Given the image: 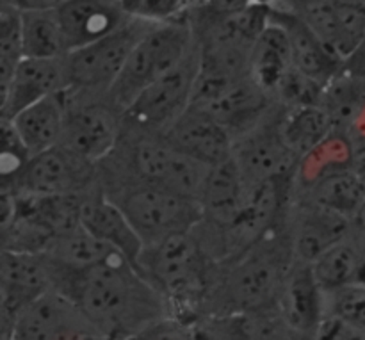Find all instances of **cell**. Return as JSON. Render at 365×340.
<instances>
[{"label": "cell", "mask_w": 365, "mask_h": 340, "mask_svg": "<svg viewBox=\"0 0 365 340\" xmlns=\"http://www.w3.org/2000/svg\"><path fill=\"white\" fill-rule=\"evenodd\" d=\"M46 262L52 291L70 299L110 340H125L173 316L166 298L123 255L88 269L61 267L48 259Z\"/></svg>", "instance_id": "6da1fadb"}, {"label": "cell", "mask_w": 365, "mask_h": 340, "mask_svg": "<svg viewBox=\"0 0 365 340\" xmlns=\"http://www.w3.org/2000/svg\"><path fill=\"white\" fill-rule=\"evenodd\" d=\"M292 262L294 255L285 223L221 264L200 317L274 314Z\"/></svg>", "instance_id": "7a4b0ae2"}, {"label": "cell", "mask_w": 365, "mask_h": 340, "mask_svg": "<svg viewBox=\"0 0 365 340\" xmlns=\"http://www.w3.org/2000/svg\"><path fill=\"white\" fill-rule=\"evenodd\" d=\"M198 227L145 246L138 260V269L166 298L173 316L189 323L202 316L221 266Z\"/></svg>", "instance_id": "3957f363"}, {"label": "cell", "mask_w": 365, "mask_h": 340, "mask_svg": "<svg viewBox=\"0 0 365 340\" xmlns=\"http://www.w3.org/2000/svg\"><path fill=\"white\" fill-rule=\"evenodd\" d=\"M100 185L123 210L145 246L187 234L203 221L202 205L196 200L127 175L100 171Z\"/></svg>", "instance_id": "277c9868"}, {"label": "cell", "mask_w": 365, "mask_h": 340, "mask_svg": "<svg viewBox=\"0 0 365 340\" xmlns=\"http://www.w3.org/2000/svg\"><path fill=\"white\" fill-rule=\"evenodd\" d=\"M210 168L185 155L164 138H143L123 134L110 157L100 164V171L127 175L135 180L168 189L200 203L203 184Z\"/></svg>", "instance_id": "5b68a950"}, {"label": "cell", "mask_w": 365, "mask_h": 340, "mask_svg": "<svg viewBox=\"0 0 365 340\" xmlns=\"http://www.w3.org/2000/svg\"><path fill=\"white\" fill-rule=\"evenodd\" d=\"M196 39L187 16L157 21L135 45L109 98L125 113L146 88L170 73L195 48Z\"/></svg>", "instance_id": "8992f818"}, {"label": "cell", "mask_w": 365, "mask_h": 340, "mask_svg": "<svg viewBox=\"0 0 365 340\" xmlns=\"http://www.w3.org/2000/svg\"><path fill=\"white\" fill-rule=\"evenodd\" d=\"M200 73L198 45L175 70L146 88L123 113V134L163 138L191 107Z\"/></svg>", "instance_id": "52a82bcc"}, {"label": "cell", "mask_w": 365, "mask_h": 340, "mask_svg": "<svg viewBox=\"0 0 365 340\" xmlns=\"http://www.w3.org/2000/svg\"><path fill=\"white\" fill-rule=\"evenodd\" d=\"M153 24L157 21L134 16L106 38L68 53V89L81 95H109L132 50Z\"/></svg>", "instance_id": "ba28073f"}, {"label": "cell", "mask_w": 365, "mask_h": 340, "mask_svg": "<svg viewBox=\"0 0 365 340\" xmlns=\"http://www.w3.org/2000/svg\"><path fill=\"white\" fill-rule=\"evenodd\" d=\"M66 95V120L59 145L95 164L114 153L123 138V110L109 95Z\"/></svg>", "instance_id": "9c48e42d"}, {"label": "cell", "mask_w": 365, "mask_h": 340, "mask_svg": "<svg viewBox=\"0 0 365 340\" xmlns=\"http://www.w3.org/2000/svg\"><path fill=\"white\" fill-rule=\"evenodd\" d=\"M98 184L100 164L57 145L32 155L18 184L9 191L27 196L84 195Z\"/></svg>", "instance_id": "30bf717a"}, {"label": "cell", "mask_w": 365, "mask_h": 340, "mask_svg": "<svg viewBox=\"0 0 365 340\" xmlns=\"http://www.w3.org/2000/svg\"><path fill=\"white\" fill-rule=\"evenodd\" d=\"M278 118L280 105L277 103L266 120L234 141L232 159L250 189L274 178L296 175L299 160L285 146L278 128Z\"/></svg>", "instance_id": "8fae6325"}, {"label": "cell", "mask_w": 365, "mask_h": 340, "mask_svg": "<svg viewBox=\"0 0 365 340\" xmlns=\"http://www.w3.org/2000/svg\"><path fill=\"white\" fill-rule=\"evenodd\" d=\"M2 340H110L70 299L46 292L16 319Z\"/></svg>", "instance_id": "7c38bea8"}, {"label": "cell", "mask_w": 365, "mask_h": 340, "mask_svg": "<svg viewBox=\"0 0 365 340\" xmlns=\"http://www.w3.org/2000/svg\"><path fill=\"white\" fill-rule=\"evenodd\" d=\"M52 291L48 262L43 255L2 252L0 259V309L2 335L34 302Z\"/></svg>", "instance_id": "4fadbf2b"}, {"label": "cell", "mask_w": 365, "mask_h": 340, "mask_svg": "<svg viewBox=\"0 0 365 340\" xmlns=\"http://www.w3.org/2000/svg\"><path fill=\"white\" fill-rule=\"evenodd\" d=\"M287 228L294 260L312 266L328 249L355 235L359 225L328 210L292 200Z\"/></svg>", "instance_id": "5bb4252c"}, {"label": "cell", "mask_w": 365, "mask_h": 340, "mask_svg": "<svg viewBox=\"0 0 365 340\" xmlns=\"http://www.w3.org/2000/svg\"><path fill=\"white\" fill-rule=\"evenodd\" d=\"M68 82L66 57L59 59H38L25 57L18 64L13 78L2 88L0 114L4 120H11L43 98L66 91Z\"/></svg>", "instance_id": "9a60e30c"}, {"label": "cell", "mask_w": 365, "mask_h": 340, "mask_svg": "<svg viewBox=\"0 0 365 340\" xmlns=\"http://www.w3.org/2000/svg\"><path fill=\"white\" fill-rule=\"evenodd\" d=\"M298 16L307 21L339 59L346 61L365 46V4L362 0H330L303 11Z\"/></svg>", "instance_id": "2e32d148"}, {"label": "cell", "mask_w": 365, "mask_h": 340, "mask_svg": "<svg viewBox=\"0 0 365 340\" xmlns=\"http://www.w3.org/2000/svg\"><path fill=\"white\" fill-rule=\"evenodd\" d=\"M168 143L207 168L225 163L234 152V135L209 113L189 107L163 135Z\"/></svg>", "instance_id": "e0dca14e"}, {"label": "cell", "mask_w": 365, "mask_h": 340, "mask_svg": "<svg viewBox=\"0 0 365 340\" xmlns=\"http://www.w3.org/2000/svg\"><path fill=\"white\" fill-rule=\"evenodd\" d=\"M56 11L68 53L106 38L134 18L116 0H66Z\"/></svg>", "instance_id": "ac0fdd59"}, {"label": "cell", "mask_w": 365, "mask_h": 340, "mask_svg": "<svg viewBox=\"0 0 365 340\" xmlns=\"http://www.w3.org/2000/svg\"><path fill=\"white\" fill-rule=\"evenodd\" d=\"M81 220L86 232L109 244L134 266H138L145 244L123 210L103 192L100 184L82 195Z\"/></svg>", "instance_id": "d6986e66"}, {"label": "cell", "mask_w": 365, "mask_h": 340, "mask_svg": "<svg viewBox=\"0 0 365 340\" xmlns=\"http://www.w3.org/2000/svg\"><path fill=\"white\" fill-rule=\"evenodd\" d=\"M277 314L296 331L316 340L324 317V291L310 264L292 262L278 296Z\"/></svg>", "instance_id": "ffe728a7"}, {"label": "cell", "mask_w": 365, "mask_h": 340, "mask_svg": "<svg viewBox=\"0 0 365 340\" xmlns=\"http://www.w3.org/2000/svg\"><path fill=\"white\" fill-rule=\"evenodd\" d=\"M269 20L280 25L287 34L292 64H294L296 70L323 86H327L339 73L344 61L339 59L317 38L316 32L307 25V21L302 16L291 13V11L280 9V7H271Z\"/></svg>", "instance_id": "44dd1931"}, {"label": "cell", "mask_w": 365, "mask_h": 340, "mask_svg": "<svg viewBox=\"0 0 365 340\" xmlns=\"http://www.w3.org/2000/svg\"><path fill=\"white\" fill-rule=\"evenodd\" d=\"M294 202L346 217L359 225L365 212V182L353 168L331 171L319 180L294 189Z\"/></svg>", "instance_id": "7402d4cb"}, {"label": "cell", "mask_w": 365, "mask_h": 340, "mask_svg": "<svg viewBox=\"0 0 365 340\" xmlns=\"http://www.w3.org/2000/svg\"><path fill=\"white\" fill-rule=\"evenodd\" d=\"M64 120H66V95L63 91L32 103L9 121L32 155H38L59 145L63 138Z\"/></svg>", "instance_id": "603a6c76"}, {"label": "cell", "mask_w": 365, "mask_h": 340, "mask_svg": "<svg viewBox=\"0 0 365 340\" xmlns=\"http://www.w3.org/2000/svg\"><path fill=\"white\" fill-rule=\"evenodd\" d=\"M292 68L294 64L287 34L280 25L269 20V25L253 43L250 53V77L273 98L280 82Z\"/></svg>", "instance_id": "cb8c5ba5"}, {"label": "cell", "mask_w": 365, "mask_h": 340, "mask_svg": "<svg viewBox=\"0 0 365 340\" xmlns=\"http://www.w3.org/2000/svg\"><path fill=\"white\" fill-rule=\"evenodd\" d=\"M278 128L285 146L298 160L312 153L334 132H337L334 120L321 105H303L292 109L280 107Z\"/></svg>", "instance_id": "d4e9b609"}, {"label": "cell", "mask_w": 365, "mask_h": 340, "mask_svg": "<svg viewBox=\"0 0 365 340\" xmlns=\"http://www.w3.org/2000/svg\"><path fill=\"white\" fill-rule=\"evenodd\" d=\"M43 255L52 264L70 269H88L121 255L106 242L93 237L84 227L71 234L57 237Z\"/></svg>", "instance_id": "484cf974"}, {"label": "cell", "mask_w": 365, "mask_h": 340, "mask_svg": "<svg viewBox=\"0 0 365 340\" xmlns=\"http://www.w3.org/2000/svg\"><path fill=\"white\" fill-rule=\"evenodd\" d=\"M25 57L59 59L68 56L57 11H21Z\"/></svg>", "instance_id": "4316f807"}, {"label": "cell", "mask_w": 365, "mask_h": 340, "mask_svg": "<svg viewBox=\"0 0 365 340\" xmlns=\"http://www.w3.org/2000/svg\"><path fill=\"white\" fill-rule=\"evenodd\" d=\"M312 271L316 274L317 284L324 292L356 284L360 271L359 228H356L355 235L339 242L337 246L328 249L323 257H319L312 264Z\"/></svg>", "instance_id": "83f0119b"}, {"label": "cell", "mask_w": 365, "mask_h": 340, "mask_svg": "<svg viewBox=\"0 0 365 340\" xmlns=\"http://www.w3.org/2000/svg\"><path fill=\"white\" fill-rule=\"evenodd\" d=\"M24 59L21 11L2 4L0 7V89L9 84L18 64Z\"/></svg>", "instance_id": "f1b7e54d"}, {"label": "cell", "mask_w": 365, "mask_h": 340, "mask_svg": "<svg viewBox=\"0 0 365 340\" xmlns=\"http://www.w3.org/2000/svg\"><path fill=\"white\" fill-rule=\"evenodd\" d=\"M2 125V150H0V189H13L20 180L21 173L32 159L31 150L25 146L16 128L9 120L0 121Z\"/></svg>", "instance_id": "f546056e"}, {"label": "cell", "mask_w": 365, "mask_h": 340, "mask_svg": "<svg viewBox=\"0 0 365 340\" xmlns=\"http://www.w3.org/2000/svg\"><path fill=\"white\" fill-rule=\"evenodd\" d=\"M324 314L365 331V285L351 284L324 292Z\"/></svg>", "instance_id": "4dcf8cb0"}, {"label": "cell", "mask_w": 365, "mask_h": 340, "mask_svg": "<svg viewBox=\"0 0 365 340\" xmlns=\"http://www.w3.org/2000/svg\"><path fill=\"white\" fill-rule=\"evenodd\" d=\"M125 340H200V337L195 323H189L177 316H168Z\"/></svg>", "instance_id": "1f68e13d"}, {"label": "cell", "mask_w": 365, "mask_h": 340, "mask_svg": "<svg viewBox=\"0 0 365 340\" xmlns=\"http://www.w3.org/2000/svg\"><path fill=\"white\" fill-rule=\"evenodd\" d=\"M66 0H2V4L16 7L18 11H56Z\"/></svg>", "instance_id": "d6a6232c"}, {"label": "cell", "mask_w": 365, "mask_h": 340, "mask_svg": "<svg viewBox=\"0 0 365 340\" xmlns=\"http://www.w3.org/2000/svg\"><path fill=\"white\" fill-rule=\"evenodd\" d=\"M200 6L207 7V9L217 14H230L246 9L252 4H250V0H202Z\"/></svg>", "instance_id": "836d02e7"}, {"label": "cell", "mask_w": 365, "mask_h": 340, "mask_svg": "<svg viewBox=\"0 0 365 340\" xmlns=\"http://www.w3.org/2000/svg\"><path fill=\"white\" fill-rule=\"evenodd\" d=\"M330 0H280V4L274 7H280V9L291 11V13H303L307 9H312V7L321 6V4H327Z\"/></svg>", "instance_id": "e575fe53"}, {"label": "cell", "mask_w": 365, "mask_h": 340, "mask_svg": "<svg viewBox=\"0 0 365 340\" xmlns=\"http://www.w3.org/2000/svg\"><path fill=\"white\" fill-rule=\"evenodd\" d=\"M252 6H262V7H274L280 4V0H250Z\"/></svg>", "instance_id": "d590c367"}, {"label": "cell", "mask_w": 365, "mask_h": 340, "mask_svg": "<svg viewBox=\"0 0 365 340\" xmlns=\"http://www.w3.org/2000/svg\"><path fill=\"white\" fill-rule=\"evenodd\" d=\"M359 230H360V234H362L364 237H365V212H364V216L360 217V221H359Z\"/></svg>", "instance_id": "8d00e7d4"}, {"label": "cell", "mask_w": 365, "mask_h": 340, "mask_svg": "<svg viewBox=\"0 0 365 340\" xmlns=\"http://www.w3.org/2000/svg\"><path fill=\"white\" fill-rule=\"evenodd\" d=\"M362 2H364V4H365V0H362Z\"/></svg>", "instance_id": "74e56055"}]
</instances>
